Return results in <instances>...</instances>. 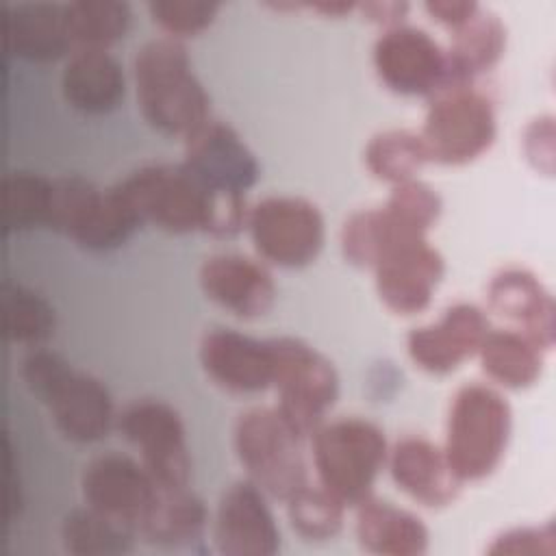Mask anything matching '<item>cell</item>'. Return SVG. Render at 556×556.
<instances>
[{"instance_id":"cell-4","label":"cell","mask_w":556,"mask_h":556,"mask_svg":"<svg viewBox=\"0 0 556 556\" xmlns=\"http://www.w3.org/2000/svg\"><path fill=\"white\" fill-rule=\"evenodd\" d=\"M317 484L348 508L374 495L378 473L387 463L384 430L361 415L324 419L308 437Z\"/></svg>"},{"instance_id":"cell-39","label":"cell","mask_w":556,"mask_h":556,"mask_svg":"<svg viewBox=\"0 0 556 556\" xmlns=\"http://www.w3.org/2000/svg\"><path fill=\"white\" fill-rule=\"evenodd\" d=\"M426 15L437 22L439 26H443L445 30H456L458 26H463L480 7V2L476 0H426L424 4Z\"/></svg>"},{"instance_id":"cell-13","label":"cell","mask_w":556,"mask_h":556,"mask_svg":"<svg viewBox=\"0 0 556 556\" xmlns=\"http://www.w3.org/2000/svg\"><path fill=\"white\" fill-rule=\"evenodd\" d=\"M78 489L83 504L137 532L159 484L141 460L109 450L83 465Z\"/></svg>"},{"instance_id":"cell-25","label":"cell","mask_w":556,"mask_h":556,"mask_svg":"<svg viewBox=\"0 0 556 556\" xmlns=\"http://www.w3.org/2000/svg\"><path fill=\"white\" fill-rule=\"evenodd\" d=\"M506 39L508 33L500 15L480 4L463 26L450 33L447 85H476L502 61Z\"/></svg>"},{"instance_id":"cell-18","label":"cell","mask_w":556,"mask_h":556,"mask_svg":"<svg viewBox=\"0 0 556 556\" xmlns=\"http://www.w3.org/2000/svg\"><path fill=\"white\" fill-rule=\"evenodd\" d=\"M371 271L380 302L395 315H415L428 308L445 258L428 237H417L389 250Z\"/></svg>"},{"instance_id":"cell-5","label":"cell","mask_w":556,"mask_h":556,"mask_svg":"<svg viewBox=\"0 0 556 556\" xmlns=\"http://www.w3.org/2000/svg\"><path fill=\"white\" fill-rule=\"evenodd\" d=\"M302 441L274 406H248L232 424V452L269 500L287 502L311 482Z\"/></svg>"},{"instance_id":"cell-12","label":"cell","mask_w":556,"mask_h":556,"mask_svg":"<svg viewBox=\"0 0 556 556\" xmlns=\"http://www.w3.org/2000/svg\"><path fill=\"white\" fill-rule=\"evenodd\" d=\"M371 65L384 89L406 98H432L447 85L445 48L424 28H382L371 46Z\"/></svg>"},{"instance_id":"cell-35","label":"cell","mask_w":556,"mask_h":556,"mask_svg":"<svg viewBox=\"0 0 556 556\" xmlns=\"http://www.w3.org/2000/svg\"><path fill=\"white\" fill-rule=\"evenodd\" d=\"M382 208L402 228L417 235H428L441 215L443 202L428 182L410 178L391 187Z\"/></svg>"},{"instance_id":"cell-2","label":"cell","mask_w":556,"mask_h":556,"mask_svg":"<svg viewBox=\"0 0 556 556\" xmlns=\"http://www.w3.org/2000/svg\"><path fill=\"white\" fill-rule=\"evenodd\" d=\"M24 389L46 406L56 432L78 445L104 439L115 428V406L106 384L76 369L54 350L28 348L17 363Z\"/></svg>"},{"instance_id":"cell-34","label":"cell","mask_w":556,"mask_h":556,"mask_svg":"<svg viewBox=\"0 0 556 556\" xmlns=\"http://www.w3.org/2000/svg\"><path fill=\"white\" fill-rule=\"evenodd\" d=\"M289 526L306 541H328L337 536L345 521V504L321 484H304L287 502Z\"/></svg>"},{"instance_id":"cell-31","label":"cell","mask_w":556,"mask_h":556,"mask_svg":"<svg viewBox=\"0 0 556 556\" xmlns=\"http://www.w3.org/2000/svg\"><path fill=\"white\" fill-rule=\"evenodd\" d=\"M363 163L376 180L393 187L417 178L421 167L428 163V154L417 130L384 128L374 132L365 143Z\"/></svg>"},{"instance_id":"cell-8","label":"cell","mask_w":556,"mask_h":556,"mask_svg":"<svg viewBox=\"0 0 556 556\" xmlns=\"http://www.w3.org/2000/svg\"><path fill=\"white\" fill-rule=\"evenodd\" d=\"M417 132L428 163L467 165L482 156L497 137L495 104L478 85H445L428 98Z\"/></svg>"},{"instance_id":"cell-41","label":"cell","mask_w":556,"mask_h":556,"mask_svg":"<svg viewBox=\"0 0 556 556\" xmlns=\"http://www.w3.org/2000/svg\"><path fill=\"white\" fill-rule=\"evenodd\" d=\"M302 9L319 13L324 17H343L356 11V2L345 0H317V2H302Z\"/></svg>"},{"instance_id":"cell-32","label":"cell","mask_w":556,"mask_h":556,"mask_svg":"<svg viewBox=\"0 0 556 556\" xmlns=\"http://www.w3.org/2000/svg\"><path fill=\"white\" fill-rule=\"evenodd\" d=\"M2 332L9 343L35 348L41 345L54 330V308L35 289L4 280L0 287Z\"/></svg>"},{"instance_id":"cell-7","label":"cell","mask_w":556,"mask_h":556,"mask_svg":"<svg viewBox=\"0 0 556 556\" xmlns=\"http://www.w3.org/2000/svg\"><path fill=\"white\" fill-rule=\"evenodd\" d=\"M141 224L169 235L204 232L211 224L215 191L204 187L180 161L143 163L115 182Z\"/></svg>"},{"instance_id":"cell-36","label":"cell","mask_w":556,"mask_h":556,"mask_svg":"<svg viewBox=\"0 0 556 556\" xmlns=\"http://www.w3.org/2000/svg\"><path fill=\"white\" fill-rule=\"evenodd\" d=\"M222 4L215 0H150L146 13L163 37L182 41L204 33L217 17Z\"/></svg>"},{"instance_id":"cell-20","label":"cell","mask_w":556,"mask_h":556,"mask_svg":"<svg viewBox=\"0 0 556 556\" xmlns=\"http://www.w3.org/2000/svg\"><path fill=\"white\" fill-rule=\"evenodd\" d=\"M198 285L206 300L239 319L263 317L278 295L267 265L239 252L206 256L198 267Z\"/></svg>"},{"instance_id":"cell-15","label":"cell","mask_w":556,"mask_h":556,"mask_svg":"<svg viewBox=\"0 0 556 556\" xmlns=\"http://www.w3.org/2000/svg\"><path fill=\"white\" fill-rule=\"evenodd\" d=\"M180 163L204 187L226 193L245 195L261 176L258 161L241 135L215 117H208L182 139Z\"/></svg>"},{"instance_id":"cell-28","label":"cell","mask_w":556,"mask_h":556,"mask_svg":"<svg viewBox=\"0 0 556 556\" xmlns=\"http://www.w3.org/2000/svg\"><path fill=\"white\" fill-rule=\"evenodd\" d=\"M426 235L410 232L395 224L382 206L358 208L348 215L339 230V250L345 263L358 269H374L376 263L395 245Z\"/></svg>"},{"instance_id":"cell-21","label":"cell","mask_w":556,"mask_h":556,"mask_svg":"<svg viewBox=\"0 0 556 556\" xmlns=\"http://www.w3.org/2000/svg\"><path fill=\"white\" fill-rule=\"evenodd\" d=\"M384 467L393 484L426 508L450 506L463 486L443 447L424 434L395 439L389 445Z\"/></svg>"},{"instance_id":"cell-10","label":"cell","mask_w":556,"mask_h":556,"mask_svg":"<svg viewBox=\"0 0 556 556\" xmlns=\"http://www.w3.org/2000/svg\"><path fill=\"white\" fill-rule=\"evenodd\" d=\"M245 232L263 263L300 269L321 252L326 224L319 206L302 195H267L250 204Z\"/></svg>"},{"instance_id":"cell-19","label":"cell","mask_w":556,"mask_h":556,"mask_svg":"<svg viewBox=\"0 0 556 556\" xmlns=\"http://www.w3.org/2000/svg\"><path fill=\"white\" fill-rule=\"evenodd\" d=\"M486 308L508 328L526 334L543 352L556 341V302L545 282L530 269L508 265L497 269L484 289Z\"/></svg>"},{"instance_id":"cell-24","label":"cell","mask_w":556,"mask_h":556,"mask_svg":"<svg viewBox=\"0 0 556 556\" xmlns=\"http://www.w3.org/2000/svg\"><path fill=\"white\" fill-rule=\"evenodd\" d=\"M354 536L365 552L378 556H419L430 545L419 515L374 495L354 506Z\"/></svg>"},{"instance_id":"cell-38","label":"cell","mask_w":556,"mask_h":556,"mask_svg":"<svg viewBox=\"0 0 556 556\" xmlns=\"http://www.w3.org/2000/svg\"><path fill=\"white\" fill-rule=\"evenodd\" d=\"M521 150L530 167L539 174H554L556 159V124L554 115H536L532 117L521 132Z\"/></svg>"},{"instance_id":"cell-9","label":"cell","mask_w":556,"mask_h":556,"mask_svg":"<svg viewBox=\"0 0 556 556\" xmlns=\"http://www.w3.org/2000/svg\"><path fill=\"white\" fill-rule=\"evenodd\" d=\"M276 410L300 434L311 432L326 419L339 397V374L332 361L315 345L298 337H271Z\"/></svg>"},{"instance_id":"cell-11","label":"cell","mask_w":556,"mask_h":556,"mask_svg":"<svg viewBox=\"0 0 556 556\" xmlns=\"http://www.w3.org/2000/svg\"><path fill=\"white\" fill-rule=\"evenodd\" d=\"M115 430L135 447L159 486H189L191 454L180 413L161 397L130 400L115 415Z\"/></svg>"},{"instance_id":"cell-16","label":"cell","mask_w":556,"mask_h":556,"mask_svg":"<svg viewBox=\"0 0 556 556\" xmlns=\"http://www.w3.org/2000/svg\"><path fill=\"white\" fill-rule=\"evenodd\" d=\"M489 330L491 321L484 308L471 302H454L437 321L406 332V354L417 369L445 376L476 356Z\"/></svg>"},{"instance_id":"cell-29","label":"cell","mask_w":556,"mask_h":556,"mask_svg":"<svg viewBox=\"0 0 556 556\" xmlns=\"http://www.w3.org/2000/svg\"><path fill=\"white\" fill-rule=\"evenodd\" d=\"M137 532L87 504L70 508L59 523V541L74 556H119L135 549Z\"/></svg>"},{"instance_id":"cell-27","label":"cell","mask_w":556,"mask_h":556,"mask_svg":"<svg viewBox=\"0 0 556 556\" xmlns=\"http://www.w3.org/2000/svg\"><path fill=\"white\" fill-rule=\"evenodd\" d=\"M545 354L534 341L513 328H491L476 356L484 376L504 389L532 387L545 365Z\"/></svg>"},{"instance_id":"cell-33","label":"cell","mask_w":556,"mask_h":556,"mask_svg":"<svg viewBox=\"0 0 556 556\" xmlns=\"http://www.w3.org/2000/svg\"><path fill=\"white\" fill-rule=\"evenodd\" d=\"M52 202V178L30 169H11L2 178L4 232H20L48 222Z\"/></svg>"},{"instance_id":"cell-17","label":"cell","mask_w":556,"mask_h":556,"mask_svg":"<svg viewBox=\"0 0 556 556\" xmlns=\"http://www.w3.org/2000/svg\"><path fill=\"white\" fill-rule=\"evenodd\" d=\"M198 363L215 387L235 395H254L271 387L269 339H256L228 326H211L198 341Z\"/></svg>"},{"instance_id":"cell-40","label":"cell","mask_w":556,"mask_h":556,"mask_svg":"<svg viewBox=\"0 0 556 556\" xmlns=\"http://www.w3.org/2000/svg\"><path fill=\"white\" fill-rule=\"evenodd\" d=\"M408 2H397V0H371V2H356V11L365 15L367 22H374L382 28L402 24L408 13Z\"/></svg>"},{"instance_id":"cell-23","label":"cell","mask_w":556,"mask_h":556,"mask_svg":"<svg viewBox=\"0 0 556 556\" xmlns=\"http://www.w3.org/2000/svg\"><path fill=\"white\" fill-rule=\"evenodd\" d=\"M4 48L30 63H50L72 52L63 2H9L4 7Z\"/></svg>"},{"instance_id":"cell-1","label":"cell","mask_w":556,"mask_h":556,"mask_svg":"<svg viewBox=\"0 0 556 556\" xmlns=\"http://www.w3.org/2000/svg\"><path fill=\"white\" fill-rule=\"evenodd\" d=\"M137 111L159 135L185 139L211 115V98L193 72L182 41L152 37L130 61Z\"/></svg>"},{"instance_id":"cell-26","label":"cell","mask_w":556,"mask_h":556,"mask_svg":"<svg viewBox=\"0 0 556 556\" xmlns=\"http://www.w3.org/2000/svg\"><path fill=\"white\" fill-rule=\"evenodd\" d=\"M208 523L206 504L189 486H159L137 534L148 545L187 547L204 536Z\"/></svg>"},{"instance_id":"cell-37","label":"cell","mask_w":556,"mask_h":556,"mask_svg":"<svg viewBox=\"0 0 556 556\" xmlns=\"http://www.w3.org/2000/svg\"><path fill=\"white\" fill-rule=\"evenodd\" d=\"M484 552L493 556H502V554L552 556L556 552V523L549 519L539 526L506 528L491 539Z\"/></svg>"},{"instance_id":"cell-14","label":"cell","mask_w":556,"mask_h":556,"mask_svg":"<svg viewBox=\"0 0 556 556\" xmlns=\"http://www.w3.org/2000/svg\"><path fill=\"white\" fill-rule=\"evenodd\" d=\"M208 528L215 552L224 556H271L280 549L269 497L248 478L224 486Z\"/></svg>"},{"instance_id":"cell-22","label":"cell","mask_w":556,"mask_h":556,"mask_svg":"<svg viewBox=\"0 0 556 556\" xmlns=\"http://www.w3.org/2000/svg\"><path fill=\"white\" fill-rule=\"evenodd\" d=\"M59 89L70 109L104 115L122 104L126 76L109 50H72L61 65Z\"/></svg>"},{"instance_id":"cell-3","label":"cell","mask_w":556,"mask_h":556,"mask_svg":"<svg viewBox=\"0 0 556 556\" xmlns=\"http://www.w3.org/2000/svg\"><path fill=\"white\" fill-rule=\"evenodd\" d=\"M513 432V408L486 382L460 384L447 404L443 452L458 480L489 478L502 463Z\"/></svg>"},{"instance_id":"cell-30","label":"cell","mask_w":556,"mask_h":556,"mask_svg":"<svg viewBox=\"0 0 556 556\" xmlns=\"http://www.w3.org/2000/svg\"><path fill=\"white\" fill-rule=\"evenodd\" d=\"M72 50H109L132 22V9L124 0H70L63 2Z\"/></svg>"},{"instance_id":"cell-6","label":"cell","mask_w":556,"mask_h":556,"mask_svg":"<svg viewBox=\"0 0 556 556\" xmlns=\"http://www.w3.org/2000/svg\"><path fill=\"white\" fill-rule=\"evenodd\" d=\"M143 226L124 193L111 185L100 189L91 180L67 174L52 178V202L46 228L87 252H109Z\"/></svg>"}]
</instances>
